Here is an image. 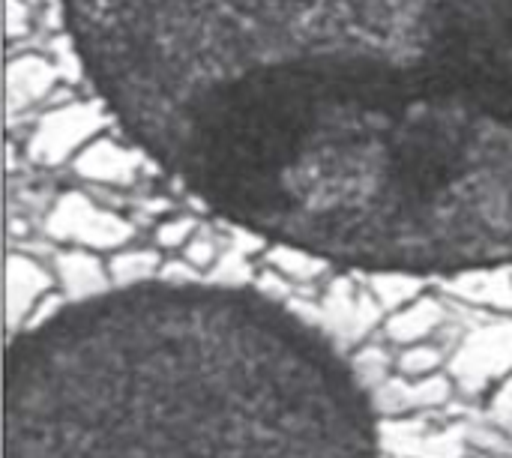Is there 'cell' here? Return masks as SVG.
<instances>
[{"mask_svg": "<svg viewBox=\"0 0 512 458\" xmlns=\"http://www.w3.org/2000/svg\"><path fill=\"white\" fill-rule=\"evenodd\" d=\"M126 135L198 201L345 267L512 261V0H63Z\"/></svg>", "mask_w": 512, "mask_h": 458, "instance_id": "cell-1", "label": "cell"}, {"mask_svg": "<svg viewBox=\"0 0 512 458\" xmlns=\"http://www.w3.org/2000/svg\"><path fill=\"white\" fill-rule=\"evenodd\" d=\"M3 458H381L336 345L228 285L147 282L57 309L6 354Z\"/></svg>", "mask_w": 512, "mask_h": 458, "instance_id": "cell-2", "label": "cell"}]
</instances>
